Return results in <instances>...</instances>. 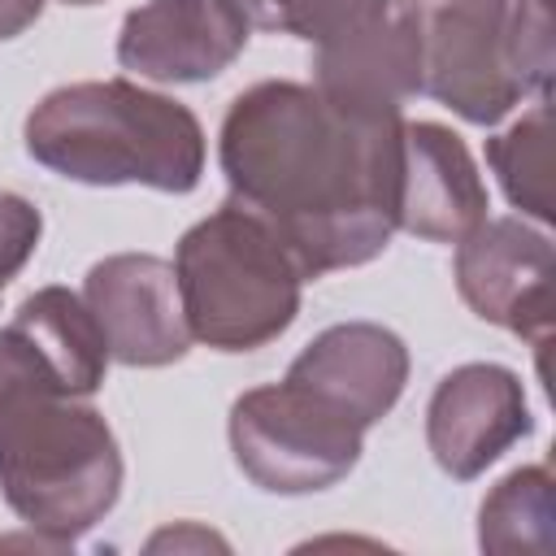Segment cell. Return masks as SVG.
<instances>
[{"instance_id":"obj_1","label":"cell","mask_w":556,"mask_h":556,"mask_svg":"<svg viewBox=\"0 0 556 556\" xmlns=\"http://www.w3.org/2000/svg\"><path fill=\"white\" fill-rule=\"evenodd\" d=\"M400 139L404 117H356L317 87L269 78L230 100L217 156L230 200L321 278L382 256L400 230Z\"/></svg>"},{"instance_id":"obj_2","label":"cell","mask_w":556,"mask_h":556,"mask_svg":"<svg viewBox=\"0 0 556 556\" xmlns=\"http://www.w3.org/2000/svg\"><path fill=\"white\" fill-rule=\"evenodd\" d=\"M0 491L30 530L65 547L122 495L109 421L70 395L13 326L0 330Z\"/></svg>"},{"instance_id":"obj_3","label":"cell","mask_w":556,"mask_h":556,"mask_svg":"<svg viewBox=\"0 0 556 556\" xmlns=\"http://www.w3.org/2000/svg\"><path fill=\"white\" fill-rule=\"evenodd\" d=\"M26 152L87 187H152L169 195L195 191L204 174L200 117L130 78L70 83L26 113Z\"/></svg>"},{"instance_id":"obj_4","label":"cell","mask_w":556,"mask_h":556,"mask_svg":"<svg viewBox=\"0 0 556 556\" xmlns=\"http://www.w3.org/2000/svg\"><path fill=\"white\" fill-rule=\"evenodd\" d=\"M174 278L191 339L217 352H256L287 334L304 291L291 252L239 200H226L178 239Z\"/></svg>"},{"instance_id":"obj_5","label":"cell","mask_w":556,"mask_h":556,"mask_svg":"<svg viewBox=\"0 0 556 556\" xmlns=\"http://www.w3.org/2000/svg\"><path fill=\"white\" fill-rule=\"evenodd\" d=\"M230 452L243 478L269 495H313L343 482L365 430L295 382L252 387L230 404Z\"/></svg>"},{"instance_id":"obj_6","label":"cell","mask_w":556,"mask_h":556,"mask_svg":"<svg viewBox=\"0 0 556 556\" xmlns=\"http://www.w3.org/2000/svg\"><path fill=\"white\" fill-rule=\"evenodd\" d=\"M530 91L513 43V0L421 4V96L473 126H495Z\"/></svg>"},{"instance_id":"obj_7","label":"cell","mask_w":556,"mask_h":556,"mask_svg":"<svg viewBox=\"0 0 556 556\" xmlns=\"http://www.w3.org/2000/svg\"><path fill=\"white\" fill-rule=\"evenodd\" d=\"M421 4L382 0L313 52V87L356 117H400L421 96Z\"/></svg>"},{"instance_id":"obj_8","label":"cell","mask_w":556,"mask_h":556,"mask_svg":"<svg viewBox=\"0 0 556 556\" xmlns=\"http://www.w3.org/2000/svg\"><path fill=\"white\" fill-rule=\"evenodd\" d=\"M460 300L539 352L552 339V239L526 217H482L456 243Z\"/></svg>"},{"instance_id":"obj_9","label":"cell","mask_w":556,"mask_h":556,"mask_svg":"<svg viewBox=\"0 0 556 556\" xmlns=\"http://www.w3.org/2000/svg\"><path fill=\"white\" fill-rule=\"evenodd\" d=\"M83 300L104 334L109 361L161 369L187 356L191 330L178 300L174 265L152 252H117L87 269Z\"/></svg>"},{"instance_id":"obj_10","label":"cell","mask_w":556,"mask_h":556,"mask_svg":"<svg viewBox=\"0 0 556 556\" xmlns=\"http://www.w3.org/2000/svg\"><path fill=\"white\" fill-rule=\"evenodd\" d=\"M534 417L526 404V387L508 365L469 361L452 369L426 408V443L443 473L469 482L486 473L513 443L530 439Z\"/></svg>"},{"instance_id":"obj_11","label":"cell","mask_w":556,"mask_h":556,"mask_svg":"<svg viewBox=\"0 0 556 556\" xmlns=\"http://www.w3.org/2000/svg\"><path fill=\"white\" fill-rule=\"evenodd\" d=\"M248 22L226 0H148L117 35L122 70L152 83H208L235 65Z\"/></svg>"},{"instance_id":"obj_12","label":"cell","mask_w":556,"mask_h":556,"mask_svg":"<svg viewBox=\"0 0 556 556\" xmlns=\"http://www.w3.org/2000/svg\"><path fill=\"white\" fill-rule=\"evenodd\" d=\"M287 382L313 391L361 430H369L404 395L408 348L395 330L378 321H339L291 361Z\"/></svg>"},{"instance_id":"obj_13","label":"cell","mask_w":556,"mask_h":556,"mask_svg":"<svg viewBox=\"0 0 556 556\" xmlns=\"http://www.w3.org/2000/svg\"><path fill=\"white\" fill-rule=\"evenodd\" d=\"M486 208V182L465 139L439 122H404L395 226L430 243H460Z\"/></svg>"},{"instance_id":"obj_14","label":"cell","mask_w":556,"mask_h":556,"mask_svg":"<svg viewBox=\"0 0 556 556\" xmlns=\"http://www.w3.org/2000/svg\"><path fill=\"white\" fill-rule=\"evenodd\" d=\"M9 326L35 348V356L52 369V378L70 395L91 400L100 391L104 369H109V348H104V334L78 291L39 287L35 295H26L17 304Z\"/></svg>"},{"instance_id":"obj_15","label":"cell","mask_w":556,"mask_h":556,"mask_svg":"<svg viewBox=\"0 0 556 556\" xmlns=\"http://www.w3.org/2000/svg\"><path fill=\"white\" fill-rule=\"evenodd\" d=\"M547 465H521L491 486L478 508L482 552H552L556 543V500Z\"/></svg>"},{"instance_id":"obj_16","label":"cell","mask_w":556,"mask_h":556,"mask_svg":"<svg viewBox=\"0 0 556 556\" xmlns=\"http://www.w3.org/2000/svg\"><path fill=\"white\" fill-rule=\"evenodd\" d=\"M547 139H552V104L539 96L521 122H513L504 135L486 139V165L495 169L508 204L521 217H534L539 226L552 222V174H547Z\"/></svg>"},{"instance_id":"obj_17","label":"cell","mask_w":556,"mask_h":556,"mask_svg":"<svg viewBox=\"0 0 556 556\" xmlns=\"http://www.w3.org/2000/svg\"><path fill=\"white\" fill-rule=\"evenodd\" d=\"M248 30L269 35H295L308 43H326L330 35L348 30L365 13H374L382 0H226Z\"/></svg>"},{"instance_id":"obj_18","label":"cell","mask_w":556,"mask_h":556,"mask_svg":"<svg viewBox=\"0 0 556 556\" xmlns=\"http://www.w3.org/2000/svg\"><path fill=\"white\" fill-rule=\"evenodd\" d=\"M43 235V217L26 195L0 191V295L22 274V265L35 256Z\"/></svg>"},{"instance_id":"obj_19","label":"cell","mask_w":556,"mask_h":556,"mask_svg":"<svg viewBox=\"0 0 556 556\" xmlns=\"http://www.w3.org/2000/svg\"><path fill=\"white\" fill-rule=\"evenodd\" d=\"M43 13V0H0V39H17L26 26H35Z\"/></svg>"},{"instance_id":"obj_20","label":"cell","mask_w":556,"mask_h":556,"mask_svg":"<svg viewBox=\"0 0 556 556\" xmlns=\"http://www.w3.org/2000/svg\"><path fill=\"white\" fill-rule=\"evenodd\" d=\"M61 4H78L83 9V4H100V0H61Z\"/></svg>"}]
</instances>
